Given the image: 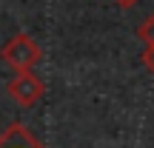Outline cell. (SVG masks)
<instances>
[{
    "label": "cell",
    "mask_w": 154,
    "mask_h": 148,
    "mask_svg": "<svg viewBox=\"0 0 154 148\" xmlns=\"http://www.w3.org/2000/svg\"><path fill=\"white\" fill-rule=\"evenodd\" d=\"M0 148H46L23 122H9L0 131Z\"/></svg>",
    "instance_id": "cell-3"
},
{
    "label": "cell",
    "mask_w": 154,
    "mask_h": 148,
    "mask_svg": "<svg viewBox=\"0 0 154 148\" xmlns=\"http://www.w3.org/2000/svg\"><path fill=\"white\" fill-rule=\"evenodd\" d=\"M140 63H143V66L154 74V46H146V51L140 54Z\"/></svg>",
    "instance_id": "cell-5"
},
{
    "label": "cell",
    "mask_w": 154,
    "mask_h": 148,
    "mask_svg": "<svg viewBox=\"0 0 154 148\" xmlns=\"http://www.w3.org/2000/svg\"><path fill=\"white\" fill-rule=\"evenodd\" d=\"M6 91H9V97L17 105H26L29 108V105H34L46 94V86L34 71H14V77L6 83Z\"/></svg>",
    "instance_id": "cell-2"
},
{
    "label": "cell",
    "mask_w": 154,
    "mask_h": 148,
    "mask_svg": "<svg viewBox=\"0 0 154 148\" xmlns=\"http://www.w3.org/2000/svg\"><path fill=\"white\" fill-rule=\"evenodd\" d=\"M40 57H43V51H40L37 40L32 34H26V32L9 37L3 43V49H0V60L9 68H14V71H32L40 63Z\"/></svg>",
    "instance_id": "cell-1"
},
{
    "label": "cell",
    "mask_w": 154,
    "mask_h": 148,
    "mask_svg": "<svg viewBox=\"0 0 154 148\" xmlns=\"http://www.w3.org/2000/svg\"><path fill=\"white\" fill-rule=\"evenodd\" d=\"M114 3H117V6H120V9H131V6H134V3H137V0H114Z\"/></svg>",
    "instance_id": "cell-6"
},
{
    "label": "cell",
    "mask_w": 154,
    "mask_h": 148,
    "mask_svg": "<svg viewBox=\"0 0 154 148\" xmlns=\"http://www.w3.org/2000/svg\"><path fill=\"white\" fill-rule=\"evenodd\" d=\"M137 40H143L146 46H154V11L137 26Z\"/></svg>",
    "instance_id": "cell-4"
}]
</instances>
